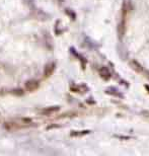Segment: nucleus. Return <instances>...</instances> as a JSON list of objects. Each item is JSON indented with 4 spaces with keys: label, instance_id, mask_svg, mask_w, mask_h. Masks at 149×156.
Segmentation results:
<instances>
[{
    "label": "nucleus",
    "instance_id": "11",
    "mask_svg": "<svg viewBox=\"0 0 149 156\" xmlns=\"http://www.w3.org/2000/svg\"><path fill=\"white\" fill-rule=\"evenodd\" d=\"M65 13H66V14H67L68 16L70 17L72 20H73V19H75V13H74L71 9H68V8H67V9H65Z\"/></svg>",
    "mask_w": 149,
    "mask_h": 156
},
{
    "label": "nucleus",
    "instance_id": "5",
    "mask_svg": "<svg viewBox=\"0 0 149 156\" xmlns=\"http://www.w3.org/2000/svg\"><path fill=\"white\" fill-rule=\"evenodd\" d=\"M33 15H34V18H37V19H39V20H47L48 17H49V15H48L46 12L43 11V10H41V9L34 10Z\"/></svg>",
    "mask_w": 149,
    "mask_h": 156
},
{
    "label": "nucleus",
    "instance_id": "3",
    "mask_svg": "<svg viewBox=\"0 0 149 156\" xmlns=\"http://www.w3.org/2000/svg\"><path fill=\"white\" fill-rule=\"evenodd\" d=\"M55 68H56V64L54 62H50L45 66V69H44V76L46 78L50 77L52 75L53 72L55 71Z\"/></svg>",
    "mask_w": 149,
    "mask_h": 156
},
{
    "label": "nucleus",
    "instance_id": "4",
    "mask_svg": "<svg viewBox=\"0 0 149 156\" xmlns=\"http://www.w3.org/2000/svg\"><path fill=\"white\" fill-rule=\"evenodd\" d=\"M60 110V107H58V105H54V107H45L44 110H42L40 113L41 115H44V116H51L53 113H57L58 110Z\"/></svg>",
    "mask_w": 149,
    "mask_h": 156
},
{
    "label": "nucleus",
    "instance_id": "6",
    "mask_svg": "<svg viewBox=\"0 0 149 156\" xmlns=\"http://www.w3.org/2000/svg\"><path fill=\"white\" fill-rule=\"evenodd\" d=\"M98 72H100V77L106 79V80H108V79H110L112 77V73L111 71L108 69L106 67H102L100 70H98Z\"/></svg>",
    "mask_w": 149,
    "mask_h": 156
},
{
    "label": "nucleus",
    "instance_id": "1",
    "mask_svg": "<svg viewBox=\"0 0 149 156\" xmlns=\"http://www.w3.org/2000/svg\"><path fill=\"white\" fill-rule=\"evenodd\" d=\"M31 126L30 124H25V123H12V122H9V123H4V128L8 131H14L17 130V129H22L25 128V127Z\"/></svg>",
    "mask_w": 149,
    "mask_h": 156
},
{
    "label": "nucleus",
    "instance_id": "12",
    "mask_svg": "<svg viewBox=\"0 0 149 156\" xmlns=\"http://www.w3.org/2000/svg\"><path fill=\"white\" fill-rule=\"evenodd\" d=\"M23 1H25V3L26 5H28V6H33L34 3V0H23Z\"/></svg>",
    "mask_w": 149,
    "mask_h": 156
},
{
    "label": "nucleus",
    "instance_id": "14",
    "mask_svg": "<svg viewBox=\"0 0 149 156\" xmlns=\"http://www.w3.org/2000/svg\"><path fill=\"white\" fill-rule=\"evenodd\" d=\"M57 1H58V2H60V3H62V2H63V0H57Z\"/></svg>",
    "mask_w": 149,
    "mask_h": 156
},
{
    "label": "nucleus",
    "instance_id": "8",
    "mask_svg": "<svg viewBox=\"0 0 149 156\" xmlns=\"http://www.w3.org/2000/svg\"><path fill=\"white\" fill-rule=\"evenodd\" d=\"M71 90L74 92H85L87 90V87L85 85H74L71 86Z\"/></svg>",
    "mask_w": 149,
    "mask_h": 156
},
{
    "label": "nucleus",
    "instance_id": "7",
    "mask_svg": "<svg viewBox=\"0 0 149 156\" xmlns=\"http://www.w3.org/2000/svg\"><path fill=\"white\" fill-rule=\"evenodd\" d=\"M131 67L134 69L136 72L138 73H142L143 70H144V68H143V66L139 64V63L137 62V61H132L131 62Z\"/></svg>",
    "mask_w": 149,
    "mask_h": 156
},
{
    "label": "nucleus",
    "instance_id": "9",
    "mask_svg": "<svg viewBox=\"0 0 149 156\" xmlns=\"http://www.w3.org/2000/svg\"><path fill=\"white\" fill-rule=\"evenodd\" d=\"M89 131L87 130H84V131H72L70 134L71 137H81V136H84V135L88 134Z\"/></svg>",
    "mask_w": 149,
    "mask_h": 156
},
{
    "label": "nucleus",
    "instance_id": "2",
    "mask_svg": "<svg viewBox=\"0 0 149 156\" xmlns=\"http://www.w3.org/2000/svg\"><path fill=\"white\" fill-rule=\"evenodd\" d=\"M25 87L26 90L30 92L36 91L40 87V82L38 80H36V79H30V80H28L25 83Z\"/></svg>",
    "mask_w": 149,
    "mask_h": 156
},
{
    "label": "nucleus",
    "instance_id": "13",
    "mask_svg": "<svg viewBox=\"0 0 149 156\" xmlns=\"http://www.w3.org/2000/svg\"><path fill=\"white\" fill-rule=\"evenodd\" d=\"M142 74H143V75H145L146 77H147V78L149 79V70H146V69H144V70H143Z\"/></svg>",
    "mask_w": 149,
    "mask_h": 156
},
{
    "label": "nucleus",
    "instance_id": "10",
    "mask_svg": "<svg viewBox=\"0 0 149 156\" xmlns=\"http://www.w3.org/2000/svg\"><path fill=\"white\" fill-rule=\"evenodd\" d=\"M11 93L14 94V96H21L23 94V91H22V89H20V88H15V89H12V90H11Z\"/></svg>",
    "mask_w": 149,
    "mask_h": 156
}]
</instances>
